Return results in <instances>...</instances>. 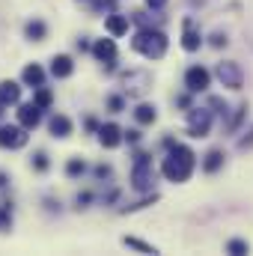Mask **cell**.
Here are the masks:
<instances>
[{"mask_svg":"<svg viewBox=\"0 0 253 256\" xmlns=\"http://www.w3.org/2000/svg\"><path fill=\"white\" fill-rule=\"evenodd\" d=\"M92 57H96L98 63H104V72L110 74V72L116 68V57H120V51H116V39H96V45H92Z\"/></svg>","mask_w":253,"mask_h":256,"instance_id":"obj_8","label":"cell"},{"mask_svg":"<svg viewBox=\"0 0 253 256\" xmlns=\"http://www.w3.org/2000/svg\"><path fill=\"white\" fill-rule=\"evenodd\" d=\"M194 167H196V155H194V149H188L185 143H173V146L167 149L164 161H161V176H164L167 182L182 185V182H188L190 179Z\"/></svg>","mask_w":253,"mask_h":256,"instance_id":"obj_1","label":"cell"},{"mask_svg":"<svg viewBox=\"0 0 253 256\" xmlns=\"http://www.w3.org/2000/svg\"><path fill=\"white\" fill-rule=\"evenodd\" d=\"M143 140V134H140V128H126V143L128 146H137Z\"/></svg>","mask_w":253,"mask_h":256,"instance_id":"obj_32","label":"cell"},{"mask_svg":"<svg viewBox=\"0 0 253 256\" xmlns=\"http://www.w3.org/2000/svg\"><path fill=\"white\" fill-rule=\"evenodd\" d=\"M122 140H126V128H120L116 122H104V126L98 128V143L104 149H116Z\"/></svg>","mask_w":253,"mask_h":256,"instance_id":"obj_12","label":"cell"},{"mask_svg":"<svg viewBox=\"0 0 253 256\" xmlns=\"http://www.w3.org/2000/svg\"><path fill=\"white\" fill-rule=\"evenodd\" d=\"M27 140H30V131L21 126V122H15V126H0V149H24L27 146Z\"/></svg>","mask_w":253,"mask_h":256,"instance_id":"obj_7","label":"cell"},{"mask_svg":"<svg viewBox=\"0 0 253 256\" xmlns=\"http://www.w3.org/2000/svg\"><path fill=\"white\" fill-rule=\"evenodd\" d=\"M0 102L6 108L21 104V84L18 80H0Z\"/></svg>","mask_w":253,"mask_h":256,"instance_id":"obj_16","label":"cell"},{"mask_svg":"<svg viewBox=\"0 0 253 256\" xmlns=\"http://www.w3.org/2000/svg\"><path fill=\"white\" fill-rule=\"evenodd\" d=\"M104 104H108L110 114H122V110H126V92H110V96L104 98Z\"/></svg>","mask_w":253,"mask_h":256,"instance_id":"obj_24","label":"cell"},{"mask_svg":"<svg viewBox=\"0 0 253 256\" xmlns=\"http://www.w3.org/2000/svg\"><path fill=\"white\" fill-rule=\"evenodd\" d=\"M3 114H6V104H3V102H0V120H3Z\"/></svg>","mask_w":253,"mask_h":256,"instance_id":"obj_41","label":"cell"},{"mask_svg":"<svg viewBox=\"0 0 253 256\" xmlns=\"http://www.w3.org/2000/svg\"><path fill=\"white\" fill-rule=\"evenodd\" d=\"M176 104H179V108H188V110H190V96H179V98H176Z\"/></svg>","mask_w":253,"mask_h":256,"instance_id":"obj_39","label":"cell"},{"mask_svg":"<svg viewBox=\"0 0 253 256\" xmlns=\"http://www.w3.org/2000/svg\"><path fill=\"white\" fill-rule=\"evenodd\" d=\"M226 42H230V39H226V33H220V30H218V33H212V48H226Z\"/></svg>","mask_w":253,"mask_h":256,"instance_id":"obj_33","label":"cell"},{"mask_svg":"<svg viewBox=\"0 0 253 256\" xmlns=\"http://www.w3.org/2000/svg\"><path fill=\"white\" fill-rule=\"evenodd\" d=\"M122 244L131 248V250H140V254H158V248H152V244H146V242H140V238H134V236H126Z\"/></svg>","mask_w":253,"mask_h":256,"instance_id":"obj_26","label":"cell"},{"mask_svg":"<svg viewBox=\"0 0 253 256\" xmlns=\"http://www.w3.org/2000/svg\"><path fill=\"white\" fill-rule=\"evenodd\" d=\"M226 250H230V254H248V250H250V244H248V242H242V238H232V242H226Z\"/></svg>","mask_w":253,"mask_h":256,"instance_id":"obj_30","label":"cell"},{"mask_svg":"<svg viewBox=\"0 0 253 256\" xmlns=\"http://www.w3.org/2000/svg\"><path fill=\"white\" fill-rule=\"evenodd\" d=\"M131 48H134L140 57H146V60H161V57L167 54V48H170V39H167V33L158 30V27H140V30L134 33V39H131Z\"/></svg>","mask_w":253,"mask_h":256,"instance_id":"obj_2","label":"cell"},{"mask_svg":"<svg viewBox=\"0 0 253 256\" xmlns=\"http://www.w3.org/2000/svg\"><path fill=\"white\" fill-rule=\"evenodd\" d=\"M33 102H36L42 110H48V108L54 104V92H51L48 86H36V90H33Z\"/></svg>","mask_w":253,"mask_h":256,"instance_id":"obj_22","label":"cell"},{"mask_svg":"<svg viewBox=\"0 0 253 256\" xmlns=\"http://www.w3.org/2000/svg\"><path fill=\"white\" fill-rule=\"evenodd\" d=\"M128 24H131V18H128V15H122V12H110V15L104 18V30H108L114 39L126 36V33H128Z\"/></svg>","mask_w":253,"mask_h":256,"instance_id":"obj_15","label":"cell"},{"mask_svg":"<svg viewBox=\"0 0 253 256\" xmlns=\"http://www.w3.org/2000/svg\"><path fill=\"white\" fill-rule=\"evenodd\" d=\"M208 84H212L208 68H202V66H190L188 72H185V86H188V92H206Z\"/></svg>","mask_w":253,"mask_h":256,"instance_id":"obj_10","label":"cell"},{"mask_svg":"<svg viewBox=\"0 0 253 256\" xmlns=\"http://www.w3.org/2000/svg\"><path fill=\"white\" fill-rule=\"evenodd\" d=\"M155 167H152V158H149V152H143V149H137L134 152V167H131V188L140 194H149L155 188Z\"/></svg>","mask_w":253,"mask_h":256,"instance_id":"obj_3","label":"cell"},{"mask_svg":"<svg viewBox=\"0 0 253 256\" xmlns=\"http://www.w3.org/2000/svg\"><path fill=\"white\" fill-rule=\"evenodd\" d=\"M131 114H134V122L137 126H155V120H158V108L149 104V102H140Z\"/></svg>","mask_w":253,"mask_h":256,"instance_id":"obj_17","label":"cell"},{"mask_svg":"<svg viewBox=\"0 0 253 256\" xmlns=\"http://www.w3.org/2000/svg\"><path fill=\"white\" fill-rule=\"evenodd\" d=\"M42 206H45V212H51V214H54V212H60V200H54V196H45V200H42Z\"/></svg>","mask_w":253,"mask_h":256,"instance_id":"obj_34","label":"cell"},{"mask_svg":"<svg viewBox=\"0 0 253 256\" xmlns=\"http://www.w3.org/2000/svg\"><path fill=\"white\" fill-rule=\"evenodd\" d=\"M30 167L36 170V173H48L51 170V161H48V152H33V158H30Z\"/></svg>","mask_w":253,"mask_h":256,"instance_id":"obj_25","label":"cell"},{"mask_svg":"<svg viewBox=\"0 0 253 256\" xmlns=\"http://www.w3.org/2000/svg\"><path fill=\"white\" fill-rule=\"evenodd\" d=\"M96 200V194L92 191H78L74 194V202H78V208H90V202Z\"/></svg>","mask_w":253,"mask_h":256,"instance_id":"obj_28","label":"cell"},{"mask_svg":"<svg viewBox=\"0 0 253 256\" xmlns=\"http://www.w3.org/2000/svg\"><path fill=\"white\" fill-rule=\"evenodd\" d=\"M212 110L208 108H190L188 110V137H196V140H202V137H208V131H212Z\"/></svg>","mask_w":253,"mask_h":256,"instance_id":"obj_5","label":"cell"},{"mask_svg":"<svg viewBox=\"0 0 253 256\" xmlns=\"http://www.w3.org/2000/svg\"><path fill=\"white\" fill-rule=\"evenodd\" d=\"M224 161H226V155H224V149H212L206 158H202V173H218L220 167H224Z\"/></svg>","mask_w":253,"mask_h":256,"instance_id":"obj_20","label":"cell"},{"mask_svg":"<svg viewBox=\"0 0 253 256\" xmlns=\"http://www.w3.org/2000/svg\"><path fill=\"white\" fill-rule=\"evenodd\" d=\"M122 92L131 96V98H137V96H146L149 92V86H152V78H149V72H143V68H131V72H122Z\"/></svg>","mask_w":253,"mask_h":256,"instance_id":"obj_4","label":"cell"},{"mask_svg":"<svg viewBox=\"0 0 253 256\" xmlns=\"http://www.w3.org/2000/svg\"><path fill=\"white\" fill-rule=\"evenodd\" d=\"M51 74H54L57 80L72 78V74H74V60H72L68 54H54V57H51Z\"/></svg>","mask_w":253,"mask_h":256,"instance_id":"obj_14","label":"cell"},{"mask_svg":"<svg viewBox=\"0 0 253 256\" xmlns=\"http://www.w3.org/2000/svg\"><path fill=\"white\" fill-rule=\"evenodd\" d=\"M244 116H248V102L236 108V114H232V120L226 122V134H236V131L242 128V122H244Z\"/></svg>","mask_w":253,"mask_h":256,"instance_id":"obj_23","label":"cell"},{"mask_svg":"<svg viewBox=\"0 0 253 256\" xmlns=\"http://www.w3.org/2000/svg\"><path fill=\"white\" fill-rule=\"evenodd\" d=\"M214 74H218V80H220L226 90H242V86H244V68L236 63V60H224V63H218Z\"/></svg>","mask_w":253,"mask_h":256,"instance_id":"obj_6","label":"cell"},{"mask_svg":"<svg viewBox=\"0 0 253 256\" xmlns=\"http://www.w3.org/2000/svg\"><path fill=\"white\" fill-rule=\"evenodd\" d=\"M84 128H86L90 134H98V128H102V122H98L96 116H86V120H84Z\"/></svg>","mask_w":253,"mask_h":256,"instance_id":"obj_35","label":"cell"},{"mask_svg":"<svg viewBox=\"0 0 253 256\" xmlns=\"http://www.w3.org/2000/svg\"><path fill=\"white\" fill-rule=\"evenodd\" d=\"M74 51H80V54H84V51H92V45L86 42V36H80V39L74 42Z\"/></svg>","mask_w":253,"mask_h":256,"instance_id":"obj_36","label":"cell"},{"mask_svg":"<svg viewBox=\"0 0 253 256\" xmlns=\"http://www.w3.org/2000/svg\"><path fill=\"white\" fill-rule=\"evenodd\" d=\"M42 114L45 110L36 102H27V104H18V114L15 116H18V122L27 128V131H36V128L42 126Z\"/></svg>","mask_w":253,"mask_h":256,"instance_id":"obj_9","label":"cell"},{"mask_svg":"<svg viewBox=\"0 0 253 256\" xmlns=\"http://www.w3.org/2000/svg\"><path fill=\"white\" fill-rule=\"evenodd\" d=\"M84 173H86V161H84V158L74 155V158L66 161V176H68V179H80Z\"/></svg>","mask_w":253,"mask_h":256,"instance_id":"obj_21","label":"cell"},{"mask_svg":"<svg viewBox=\"0 0 253 256\" xmlns=\"http://www.w3.org/2000/svg\"><path fill=\"white\" fill-rule=\"evenodd\" d=\"M6 185H9V173H6V170H0V191H3Z\"/></svg>","mask_w":253,"mask_h":256,"instance_id":"obj_40","label":"cell"},{"mask_svg":"<svg viewBox=\"0 0 253 256\" xmlns=\"http://www.w3.org/2000/svg\"><path fill=\"white\" fill-rule=\"evenodd\" d=\"M48 131H51L54 140H66V137H72L74 126H72V120H68L66 114H54V116L48 120Z\"/></svg>","mask_w":253,"mask_h":256,"instance_id":"obj_13","label":"cell"},{"mask_svg":"<svg viewBox=\"0 0 253 256\" xmlns=\"http://www.w3.org/2000/svg\"><path fill=\"white\" fill-rule=\"evenodd\" d=\"M24 36H27L30 42H45V39H48V24H45L42 18H30V21L24 24Z\"/></svg>","mask_w":253,"mask_h":256,"instance_id":"obj_18","label":"cell"},{"mask_svg":"<svg viewBox=\"0 0 253 256\" xmlns=\"http://www.w3.org/2000/svg\"><path fill=\"white\" fill-rule=\"evenodd\" d=\"M12 230V208L9 206H0V232Z\"/></svg>","mask_w":253,"mask_h":256,"instance_id":"obj_27","label":"cell"},{"mask_svg":"<svg viewBox=\"0 0 253 256\" xmlns=\"http://www.w3.org/2000/svg\"><path fill=\"white\" fill-rule=\"evenodd\" d=\"M167 3H170V0H146V6H149L152 12H161V9H164Z\"/></svg>","mask_w":253,"mask_h":256,"instance_id":"obj_37","label":"cell"},{"mask_svg":"<svg viewBox=\"0 0 253 256\" xmlns=\"http://www.w3.org/2000/svg\"><path fill=\"white\" fill-rule=\"evenodd\" d=\"M21 80L27 84V86H45V68L39 63H30V66H24V72H21Z\"/></svg>","mask_w":253,"mask_h":256,"instance_id":"obj_19","label":"cell"},{"mask_svg":"<svg viewBox=\"0 0 253 256\" xmlns=\"http://www.w3.org/2000/svg\"><path fill=\"white\" fill-rule=\"evenodd\" d=\"M110 173H114V167H110V164H104V161L92 167V176H96V179H110Z\"/></svg>","mask_w":253,"mask_h":256,"instance_id":"obj_31","label":"cell"},{"mask_svg":"<svg viewBox=\"0 0 253 256\" xmlns=\"http://www.w3.org/2000/svg\"><path fill=\"white\" fill-rule=\"evenodd\" d=\"M238 149H242V152H244V149H253V128H250V134H248V137H242V140H238Z\"/></svg>","mask_w":253,"mask_h":256,"instance_id":"obj_38","label":"cell"},{"mask_svg":"<svg viewBox=\"0 0 253 256\" xmlns=\"http://www.w3.org/2000/svg\"><path fill=\"white\" fill-rule=\"evenodd\" d=\"M200 48H202V33L196 30L194 18H185V21H182V51L194 54V51H200Z\"/></svg>","mask_w":253,"mask_h":256,"instance_id":"obj_11","label":"cell"},{"mask_svg":"<svg viewBox=\"0 0 253 256\" xmlns=\"http://www.w3.org/2000/svg\"><path fill=\"white\" fill-rule=\"evenodd\" d=\"M86 3H90V0H86Z\"/></svg>","mask_w":253,"mask_h":256,"instance_id":"obj_42","label":"cell"},{"mask_svg":"<svg viewBox=\"0 0 253 256\" xmlns=\"http://www.w3.org/2000/svg\"><path fill=\"white\" fill-rule=\"evenodd\" d=\"M226 108H230V104H226L220 96H212V98H208V110H212V114H226Z\"/></svg>","mask_w":253,"mask_h":256,"instance_id":"obj_29","label":"cell"}]
</instances>
